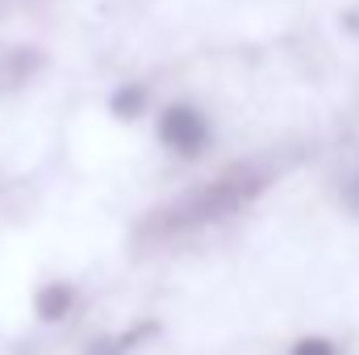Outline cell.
I'll list each match as a JSON object with an SVG mask.
<instances>
[{
    "label": "cell",
    "mask_w": 359,
    "mask_h": 355,
    "mask_svg": "<svg viewBox=\"0 0 359 355\" xmlns=\"http://www.w3.org/2000/svg\"><path fill=\"white\" fill-rule=\"evenodd\" d=\"M76 301H80V293H76V284H67V280H59V284H46L42 293H38V301H34V309H38V318L46 322V326H55V322H63L72 309H76Z\"/></svg>",
    "instance_id": "1"
},
{
    "label": "cell",
    "mask_w": 359,
    "mask_h": 355,
    "mask_svg": "<svg viewBox=\"0 0 359 355\" xmlns=\"http://www.w3.org/2000/svg\"><path fill=\"white\" fill-rule=\"evenodd\" d=\"M163 138H168L172 147H180L184 155H192V151L205 142V126H201L192 113H172V117L163 121Z\"/></svg>",
    "instance_id": "2"
},
{
    "label": "cell",
    "mask_w": 359,
    "mask_h": 355,
    "mask_svg": "<svg viewBox=\"0 0 359 355\" xmlns=\"http://www.w3.org/2000/svg\"><path fill=\"white\" fill-rule=\"evenodd\" d=\"M288 355H343V351H339V343L326 339V335H301V339L288 347Z\"/></svg>",
    "instance_id": "3"
},
{
    "label": "cell",
    "mask_w": 359,
    "mask_h": 355,
    "mask_svg": "<svg viewBox=\"0 0 359 355\" xmlns=\"http://www.w3.org/2000/svg\"><path fill=\"white\" fill-rule=\"evenodd\" d=\"M138 339H142V326L130 330V335H121V339H109V335H104V339H96L88 347V355H130V347H134Z\"/></svg>",
    "instance_id": "4"
}]
</instances>
